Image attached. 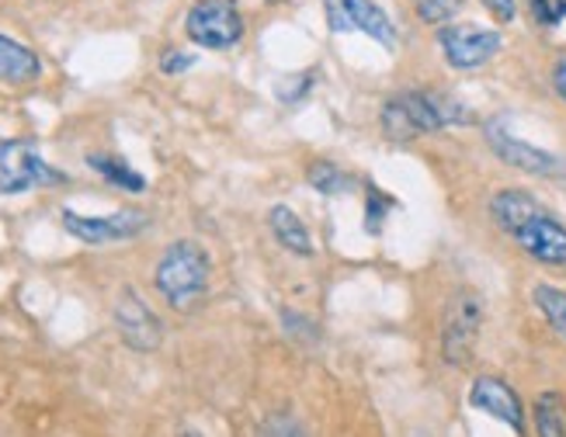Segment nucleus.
<instances>
[{
	"label": "nucleus",
	"instance_id": "nucleus-1",
	"mask_svg": "<svg viewBox=\"0 0 566 437\" xmlns=\"http://www.w3.org/2000/svg\"><path fill=\"white\" fill-rule=\"evenodd\" d=\"M462 121H473V115L452 94L441 90H403L397 97H389L382 108V132L392 142H410L417 136L462 126Z\"/></svg>",
	"mask_w": 566,
	"mask_h": 437
},
{
	"label": "nucleus",
	"instance_id": "nucleus-2",
	"mask_svg": "<svg viewBox=\"0 0 566 437\" xmlns=\"http://www.w3.org/2000/svg\"><path fill=\"white\" fill-rule=\"evenodd\" d=\"M209 278H212V260L195 239L170 243V247L160 254L157 271H154L157 291L164 296V302L178 312H188L206 299Z\"/></svg>",
	"mask_w": 566,
	"mask_h": 437
},
{
	"label": "nucleus",
	"instance_id": "nucleus-3",
	"mask_svg": "<svg viewBox=\"0 0 566 437\" xmlns=\"http://www.w3.org/2000/svg\"><path fill=\"white\" fill-rule=\"evenodd\" d=\"M480 327H483V302L476 291H455L446 320H441V358L455 369H465L476 354V340H480Z\"/></svg>",
	"mask_w": 566,
	"mask_h": 437
},
{
	"label": "nucleus",
	"instance_id": "nucleus-4",
	"mask_svg": "<svg viewBox=\"0 0 566 437\" xmlns=\"http://www.w3.org/2000/svg\"><path fill=\"white\" fill-rule=\"evenodd\" d=\"M63 174L42 160V153L24 139H0V194H24L35 188L60 184Z\"/></svg>",
	"mask_w": 566,
	"mask_h": 437
},
{
	"label": "nucleus",
	"instance_id": "nucleus-5",
	"mask_svg": "<svg viewBox=\"0 0 566 437\" xmlns=\"http://www.w3.org/2000/svg\"><path fill=\"white\" fill-rule=\"evenodd\" d=\"M185 32L202 49H233L243 39V18L233 0H195L185 14Z\"/></svg>",
	"mask_w": 566,
	"mask_h": 437
},
{
	"label": "nucleus",
	"instance_id": "nucleus-6",
	"mask_svg": "<svg viewBox=\"0 0 566 437\" xmlns=\"http://www.w3.org/2000/svg\"><path fill=\"white\" fill-rule=\"evenodd\" d=\"M146 226H150V215L139 209H122L112 215H81L73 209H63V230L87 243V247H112V243L139 236Z\"/></svg>",
	"mask_w": 566,
	"mask_h": 437
},
{
	"label": "nucleus",
	"instance_id": "nucleus-7",
	"mask_svg": "<svg viewBox=\"0 0 566 437\" xmlns=\"http://www.w3.org/2000/svg\"><path fill=\"white\" fill-rule=\"evenodd\" d=\"M324 14H327L331 32L337 35L358 32V35L376 39L386 49L397 45V29H392L389 14L376 0H324Z\"/></svg>",
	"mask_w": 566,
	"mask_h": 437
},
{
	"label": "nucleus",
	"instance_id": "nucleus-8",
	"mask_svg": "<svg viewBox=\"0 0 566 437\" xmlns=\"http://www.w3.org/2000/svg\"><path fill=\"white\" fill-rule=\"evenodd\" d=\"M438 45L455 70H476L501 53V35L476 24H446L438 29Z\"/></svg>",
	"mask_w": 566,
	"mask_h": 437
},
{
	"label": "nucleus",
	"instance_id": "nucleus-9",
	"mask_svg": "<svg viewBox=\"0 0 566 437\" xmlns=\"http://www.w3.org/2000/svg\"><path fill=\"white\" fill-rule=\"evenodd\" d=\"M486 142H490V150H494L507 167H518L525 170V174L532 178H563L566 174V167L559 157L546 153V150H538V146L518 139L514 132H507L501 121H490L486 126Z\"/></svg>",
	"mask_w": 566,
	"mask_h": 437
},
{
	"label": "nucleus",
	"instance_id": "nucleus-10",
	"mask_svg": "<svg viewBox=\"0 0 566 437\" xmlns=\"http://www.w3.org/2000/svg\"><path fill=\"white\" fill-rule=\"evenodd\" d=\"M115 330L126 344L139 354H150L160 348L164 340V323L157 320V312L146 306L133 288H122V296L115 302Z\"/></svg>",
	"mask_w": 566,
	"mask_h": 437
},
{
	"label": "nucleus",
	"instance_id": "nucleus-11",
	"mask_svg": "<svg viewBox=\"0 0 566 437\" xmlns=\"http://www.w3.org/2000/svg\"><path fill=\"white\" fill-rule=\"evenodd\" d=\"M511 239L538 264H553V267L566 264V226L549 209H538L535 215H528L525 223L511 233Z\"/></svg>",
	"mask_w": 566,
	"mask_h": 437
},
{
	"label": "nucleus",
	"instance_id": "nucleus-12",
	"mask_svg": "<svg viewBox=\"0 0 566 437\" xmlns=\"http://www.w3.org/2000/svg\"><path fill=\"white\" fill-rule=\"evenodd\" d=\"M470 406L486 413L490 420H501L504 427H511L514 434H525V406L518 399V393L497 375H480L470 385Z\"/></svg>",
	"mask_w": 566,
	"mask_h": 437
},
{
	"label": "nucleus",
	"instance_id": "nucleus-13",
	"mask_svg": "<svg viewBox=\"0 0 566 437\" xmlns=\"http://www.w3.org/2000/svg\"><path fill=\"white\" fill-rule=\"evenodd\" d=\"M42 77V60L29 45L0 35V81L4 84H32Z\"/></svg>",
	"mask_w": 566,
	"mask_h": 437
},
{
	"label": "nucleus",
	"instance_id": "nucleus-14",
	"mask_svg": "<svg viewBox=\"0 0 566 437\" xmlns=\"http://www.w3.org/2000/svg\"><path fill=\"white\" fill-rule=\"evenodd\" d=\"M268 226H272V236L282 243L289 254H295V257H310L313 254V236H310L303 218L295 215L289 205L268 209Z\"/></svg>",
	"mask_w": 566,
	"mask_h": 437
},
{
	"label": "nucleus",
	"instance_id": "nucleus-15",
	"mask_svg": "<svg viewBox=\"0 0 566 437\" xmlns=\"http://www.w3.org/2000/svg\"><path fill=\"white\" fill-rule=\"evenodd\" d=\"M538 205L528 191H518V188H507V191H497L494 199H490V215H494V223L511 236L514 230H518L528 215H535Z\"/></svg>",
	"mask_w": 566,
	"mask_h": 437
},
{
	"label": "nucleus",
	"instance_id": "nucleus-16",
	"mask_svg": "<svg viewBox=\"0 0 566 437\" xmlns=\"http://www.w3.org/2000/svg\"><path fill=\"white\" fill-rule=\"evenodd\" d=\"M87 167L97 170L112 188H122L129 194H143L146 191V178L139 174V170H133L122 157H112V153H91L87 157Z\"/></svg>",
	"mask_w": 566,
	"mask_h": 437
},
{
	"label": "nucleus",
	"instance_id": "nucleus-17",
	"mask_svg": "<svg viewBox=\"0 0 566 437\" xmlns=\"http://www.w3.org/2000/svg\"><path fill=\"white\" fill-rule=\"evenodd\" d=\"M535 437H566V399L559 393H543L532 406Z\"/></svg>",
	"mask_w": 566,
	"mask_h": 437
},
{
	"label": "nucleus",
	"instance_id": "nucleus-18",
	"mask_svg": "<svg viewBox=\"0 0 566 437\" xmlns=\"http://www.w3.org/2000/svg\"><path fill=\"white\" fill-rule=\"evenodd\" d=\"M532 299H535L538 312H543L546 320H549V327L566 340V291L543 281V285H535V288H532Z\"/></svg>",
	"mask_w": 566,
	"mask_h": 437
},
{
	"label": "nucleus",
	"instance_id": "nucleus-19",
	"mask_svg": "<svg viewBox=\"0 0 566 437\" xmlns=\"http://www.w3.org/2000/svg\"><path fill=\"white\" fill-rule=\"evenodd\" d=\"M306 181L319 191V194H340V191H348V174L337 167V163H331V160H313L310 163V170H306Z\"/></svg>",
	"mask_w": 566,
	"mask_h": 437
},
{
	"label": "nucleus",
	"instance_id": "nucleus-20",
	"mask_svg": "<svg viewBox=\"0 0 566 437\" xmlns=\"http://www.w3.org/2000/svg\"><path fill=\"white\" fill-rule=\"evenodd\" d=\"M413 8H417V18L421 21L446 29V21H452L462 11V0H413Z\"/></svg>",
	"mask_w": 566,
	"mask_h": 437
},
{
	"label": "nucleus",
	"instance_id": "nucleus-21",
	"mask_svg": "<svg viewBox=\"0 0 566 437\" xmlns=\"http://www.w3.org/2000/svg\"><path fill=\"white\" fill-rule=\"evenodd\" d=\"M528 4H532L535 21L546 24V29H553V24L566 18V0H528Z\"/></svg>",
	"mask_w": 566,
	"mask_h": 437
},
{
	"label": "nucleus",
	"instance_id": "nucleus-22",
	"mask_svg": "<svg viewBox=\"0 0 566 437\" xmlns=\"http://www.w3.org/2000/svg\"><path fill=\"white\" fill-rule=\"evenodd\" d=\"M258 437H306V430L295 424L292 417H272V420L261 427Z\"/></svg>",
	"mask_w": 566,
	"mask_h": 437
},
{
	"label": "nucleus",
	"instance_id": "nucleus-23",
	"mask_svg": "<svg viewBox=\"0 0 566 437\" xmlns=\"http://www.w3.org/2000/svg\"><path fill=\"white\" fill-rule=\"evenodd\" d=\"M386 199H382V194L376 191V188H368V233H379L382 230V212H386Z\"/></svg>",
	"mask_w": 566,
	"mask_h": 437
},
{
	"label": "nucleus",
	"instance_id": "nucleus-24",
	"mask_svg": "<svg viewBox=\"0 0 566 437\" xmlns=\"http://www.w3.org/2000/svg\"><path fill=\"white\" fill-rule=\"evenodd\" d=\"M188 66H195V56L181 53V49H167V53L160 56V70L170 73V77H175V73H185Z\"/></svg>",
	"mask_w": 566,
	"mask_h": 437
},
{
	"label": "nucleus",
	"instance_id": "nucleus-25",
	"mask_svg": "<svg viewBox=\"0 0 566 437\" xmlns=\"http://www.w3.org/2000/svg\"><path fill=\"white\" fill-rule=\"evenodd\" d=\"M483 8L494 14L501 24H507V21H514V0H483Z\"/></svg>",
	"mask_w": 566,
	"mask_h": 437
},
{
	"label": "nucleus",
	"instance_id": "nucleus-26",
	"mask_svg": "<svg viewBox=\"0 0 566 437\" xmlns=\"http://www.w3.org/2000/svg\"><path fill=\"white\" fill-rule=\"evenodd\" d=\"M553 87H556V94L566 102V56H559V63L553 66Z\"/></svg>",
	"mask_w": 566,
	"mask_h": 437
},
{
	"label": "nucleus",
	"instance_id": "nucleus-27",
	"mask_svg": "<svg viewBox=\"0 0 566 437\" xmlns=\"http://www.w3.org/2000/svg\"><path fill=\"white\" fill-rule=\"evenodd\" d=\"M413 437H428V434H413Z\"/></svg>",
	"mask_w": 566,
	"mask_h": 437
}]
</instances>
